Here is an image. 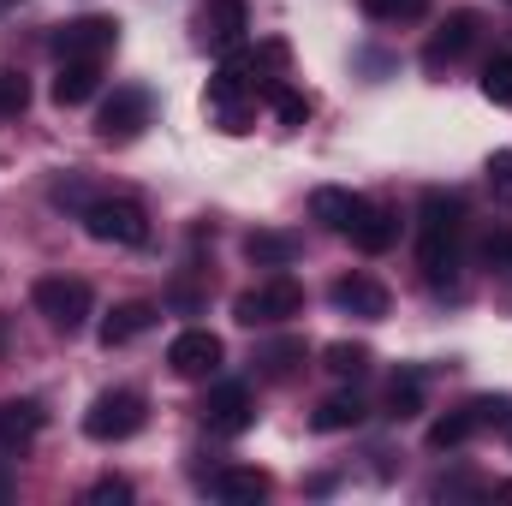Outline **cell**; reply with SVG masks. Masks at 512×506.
Segmentation results:
<instances>
[{
	"mask_svg": "<svg viewBox=\"0 0 512 506\" xmlns=\"http://www.w3.org/2000/svg\"><path fill=\"white\" fill-rule=\"evenodd\" d=\"M459 239H465V197L459 191H423L417 203V262L435 292L459 286Z\"/></svg>",
	"mask_w": 512,
	"mask_h": 506,
	"instance_id": "6da1fadb",
	"label": "cell"
},
{
	"mask_svg": "<svg viewBox=\"0 0 512 506\" xmlns=\"http://www.w3.org/2000/svg\"><path fill=\"white\" fill-rule=\"evenodd\" d=\"M477 36H483V18H477L471 6L447 12V18L435 24V36L423 42V66H429V72H441V66H459V60L477 48Z\"/></svg>",
	"mask_w": 512,
	"mask_h": 506,
	"instance_id": "9c48e42d",
	"label": "cell"
},
{
	"mask_svg": "<svg viewBox=\"0 0 512 506\" xmlns=\"http://www.w3.org/2000/svg\"><path fill=\"white\" fill-rule=\"evenodd\" d=\"M328 298H334V310H340V316H358V322H382L387 304H393L376 274H340V280L328 286Z\"/></svg>",
	"mask_w": 512,
	"mask_h": 506,
	"instance_id": "4fadbf2b",
	"label": "cell"
},
{
	"mask_svg": "<svg viewBox=\"0 0 512 506\" xmlns=\"http://www.w3.org/2000/svg\"><path fill=\"white\" fill-rule=\"evenodd\" d=\"M417 411H423V376H417V370H399V376L387 381V417L405 423V417H417Z\"/></svg>",
	"mask_w": 512,
	"mask_h": 506,
	"instance_id": "cb8c5ba5",
	"label": "cell"
},
{
	"mask_svg": "<svg viewBox=\"0 0 512 506\" xmlns=\"http://www.w3.org/2000/svg\"><path fill=\"white\" fill-rule=\"evenodd\" d=\"M143 423H149V399H143L137 387H108V393H96V399H90V411H84V435H90V441H102V447L131 441Z\"/></svg>",
	"mask_w": 512,
	"mask_h": 506,
	"instance_id": "277c9868",
	"label": "cell"
},
{
	"mask_svg": "<svg viewBox=\"0 0 512 506\" xmlns=\"http://www.w3.org/2000/svg\"><path fill=\"white\" fill-rule=\"evenodd\" d=\"M251 364H256L262 381H292L298 370H304V340H262Z\"/></svg>",
	"mask_w": 512,
	"mask_h": 506,
	"instance_id": "ffe728a7",
	"label": "cell"
},
{
	"mask_svg": "<svg viewBox=\"0 0 512 506\" xmlns=\"http://www.w3.org/2000/svg\"><path fill=\"white\" fill-rule=\"evenodd\" d=\"M245 256H251L256 268H286V262H298V239L292 233H251Z\"/></svg>",
	"mask_w": 512,
	"mask_h": 506,
	"instance_id": "603a6c76",
	"label": "cell"
},
{
	"mask_svg": "<svg viewBox=\"0 0 512 506\" xmlns=\"http://www.w3.org/2000/svg\"><path fill=\"white\" fill-rule=\"evenodd\" d=\"M30 108V84L24 72H0V120H18Z\"/></svg>",
	"mask_w": 512,
	"mask_h": 506,
	"instance_id": "f1b7e54d",
	"label": "cell"
},
{
	"mask_svg": "<svg viewBox=\"0 0 512 506\" xmlns=\"http://www.w3.org/2000/svg\"><path fill=\"white\" fill-rule=\"evenodd\" d=\"M30 304H36V316H42L54 334H78V328L96 316V292H90L78 274H42V280L30 286Z\"/></svg>",
	"mask_w": 512,
	"mask_h": 506,
	"instance_id": "3957f363",
	"label": "cell"
},
{
	"mask_svg": "<svg viewBox=\"0 0 512 506\" xmlns=\"http://www.w3.org/2000/svg\"><path fill=\"white\" fill-rule=\"evenodd\" d=\"M102 90V60H60V72H54V102L60 108H84L90 96Z\"/></svg>",
	"mask_w": 512,
	"mask_h": 506,
	"instance_id": "e0dca14e",
	"label": "cell"
},
{
	"mask_svg": "<svg viewBox=\"0 0 512 506\" xmlns=\"http://www.w3.org/2000/svg\"><path fill=\"white\" fill-rule=\"evenodd\" d=\"M364 423V399L358 393H328L316 411H310V429L316 435H340V429H358Z\"/></svg>",
	"mask_w": 512,
	"mask_h": 506,
	"instance_id": "44dd1931",
	"label": "cell"
},
{
	"mask_svg": "<svg viewBox=\"0 0 512 506\" xmlns=\"http://www.w3.org/2000/svg\"><path fill=\"white\" fill-rule=\"evenodd\" d=\"M155 316H161V310H155L149 298H126V304H114V310H108V322H102V346H108V352L131 346L137 334H149V328H155Z\"/></svg>",
	"mask_w": 512,
	"mask_h": 506,
	"instance_id": "2e32d148",
	"label": "cell"
},
{
	"mask_svg": "<svg viewBox=\"0 0 512 506\" xmlns=\"http://www.w3.org/2000/svg\"><path fill=\"white\" fill-rule=\"evenodd\" d=\"M209 489H215V501H227V506H256L268 495V471H256V465H221L209 477Z\"/></svg>",
	"mask_w": 512,
	"mask_h": 506,
	"instance_id": "d6986e66",
	"label": "cell"
},
{
	"mask_svg": "<svg viewBox=\"0 0 512 506\" xmlns=\"http://www.w3.org/2000/svg\"><path fill=\"white\" fill-rule=\"evenodd\" d=\"M203 108H209V120H215L221 131H245V120H251V108H256V84L239 72V60H233V54H227V66L209 78Z\"/></svg>",
	"mask_w": 512,
	"mask_h": 506,
	"instance_id": "8992f818",
	"label": "cell"
},
{
	"mask_svg": "<svg viewBox=\"0 0 512 506\" xmlns=\"http://www.w3.org/2000/svg\"><path fill=\"white\" fill-rule=\"evenodd\" d=\"M370 18H382V24H399V18H417L423 12V0H358Z\"/></svg>",
	"mask_w": 512,
	"mask_h": 506,
	"instance_id": "4dcf8cb0",
	"label": "cell"
},
{
	"mask_svg": "<svg viewBox=\"0 0 512 506\" xmlns=\"http://www.w3.org/2000/svg\"><path fill=\"white\" fill-rule=\"evenodd\" d=\"M477 256H483V268H495V274H512V227H507V221L483 233Z\"/></svg>",
	"mask_w": 512,
	"mask_h": 506,
	"instance_id": "484cf974",
	"label": "cell"
},
{
	"mask_svg": "<svg viewBox=\"0 0 512 506\" xmlns=\"http://www.w3.org/2000/svg\"><path fill=\"white\" fill-rule=\"evenodd\" d=\"M322 364H328L334 376H364V370H370V346H358V340H334V346L322 352Z\"/></svg>",
	"mask_w": 512,
	"mask_h": 506,
	"instance_id": "d4e9b609",
	"label": "cell"
},
{
	"mask_svg": "<svg viewBox=\"0 0 512 506\" xmlns=\"http://www.w3.org/2000/svg\"><path fill=\"white\" fill-rule=\"evenodd\" d=\"M495 495H501V501H512V483H501V489H495Z\"/></svg>",
	"mask_w": 512,
	"mask_h": 506,
	"instance_id": "d6a6232c",
	"label": "cell"
},
{
	"mask_svg": "<svg viewBox=\"0 0 512 506\" xmlns=\"http://www.w3.org/2000/svg\"><path fill=\"white\" fill-rule=\"evenodd\" d=\"M221 358H227V346H221V334H209V328H185V334H173V346H167V370L179 381L221 376Z\"/></svg>",
	"mask_w": 512,
	"mask_h": 506,
	"instance_id": "ba28073f",
	"label": "cell"
},
{
	"mask_svg": "<svg viewBox=\"0 0 512 506\" xmlns=\"http://www.w3.org/2000/svg\"><path fill=\"white\" fill-rule=\"evenodd\" d=\"M42 405L36 399H0V459H24L30 441L42 435Z\"/></svg>",
	"mask_w": 512,
	"mask_h": 506,
	"instance_id": "5bb4252c",
	"label": "cell"
},
{
	"mask_svg": "<svg viewBox=\"0 0 512 506\" xmlns=\"http://www.w3.org/2000/svg\"><path fill=\"white\" fill-rule=\"evenodd\" d=\"M251 30V6L245 0H203L197 6V48L209 54H233Z\"/></svg>",
	"mask_w": 512,
	"mask_h": 506,
	"instance_id": "30bf717a",
	"label": "cell"
},
{
	"mask_svg": "<svg viewBox=\"0 0 512 506\" xmlns=\"http://www.w3.org/2000/svg\"><path fill=\"white\" fill-rule=\"evenodd\" d=\"M203 423L215 429V435H245L256 423V399H251V387L245 381H215L209 393H203Z\"/></svg>",
	"mask_w": 512,
	"mask_h": 506,
	"instance_id": "7c38bea8",
	"label": "cell"
},
{
	"mask_svg": "<svg viewBox=\"0 0 512 506\" xmlns=\"http://www.w3.org/2000/svg\"><path fill=\"white\" fill-rule=\"evenodd\" d=\"M298 310H304V286H298L292 274L256 280L251 292L233 298V322H245V328H274V322H286V316H298Z\"/></svg>",
	"mask_w": 512,
	"mask_h": 506,
	"instance_id": "5b68a950",
	"label": "cell"
},
{
	"mask_svg": "<svg viewBox=\"0 0 512 506\" xmlns=\"http://www.w3.org/2000/svg\"><path fill=\"white\" fill-rule=\"evenodd\" d=\"M483 173H489V191H495V203H512V149H495Z\"/></svg>",
	"mask_w": 512,
	"mask_h": 506,
	"instance_id": "f546056e",
	"label": "cell"
},
{
	"mask_svg": "<svg viewBox=\"0 0 512 506\" xmlns=\"http://www.w3.org/2000/svg\"><path fill=\"white\" fill-rule=\"evenodd\" d=\"M346 239H352L364 256H382V251H393V245H399V215L364 197V209H358V221L346 227Z\"/></svg>",
	"mask_w": 512,
	"mask_h": 506,
	"instance_id": "9a60e30c",
	"label": "cell"
},
{
	"mask_svg": "<svg viewBox=\"0 0 512 506\" xmlns=\"http://www.w3.org/2000/svg\"><path fill=\"white\" fill-rule=\"evenodd\" d=\"M90 501H96V506H108V501H131V483H126V477H102V483L90 489Z\"/></svg>",
	"mask_w": 512,
	"mask_h": 506,
	"instance_id": "1f68e13d",
	"label": "cell"
},
{
	"mask_svg": "<svg viewBox=\"0 0 512 506\" xmlns=\"http://www.w3.org/2000/svg\"><path fill=\"white\" fill-rule=\"evenodd\" d=\"M358 209H364V197L346 191V185H316V191H310V221L328 227V233H346V227L358 221Z\"/></svg>",
	"mask_w": 512,
	"mask_h": 506,
	"instance_id": "ac0fdd59",
	"label": "cell"
},
{
	"mask_svg": "<svg viewBox=\"0 0 512 506\" xmlns=\"http://www.w3.org/2000/svg\"><path fill=\"white\" fill-rule=\"evenodd\" d=\"M483 96H489L495 108H512V54H495V60L483 66Z\"/></svg>",
	"mask_w": 512,
	"mask_h": 506,
	"instance_id": "4316f807",
	"label": "cell"
},
{
	"mask_svg": "<svg viewBox=\"0 0 512 506\" xmlns=\"http://www.w3.org/2000/svg\"><path fill=\"white\" fill-rule=\"evenodd\" d=\"M78 221H84V233H90L96 245H120V251L149 245V209H143L137 197H126V191L90 197V203L78 209Z\"/></svg>",
	"mask_w": 512,
	"mask_h": 506,
	"instance_id": "7a4b0ae2",
	"label": "cell"
},
{
	"mask_svg": "<svg viewBox=\"0 0 512 506\" xmlns=\"http://www.w3.org/2000/svg\"><path fill=\"white\" fill-rule=\"evenodd\" d=\"M268 102H274L280 126H304V120H310V96H304V90H292V84H274V90H268Z\"/></svg>",
	"mask_w": 512,
	"mask_h": 506,
	"instance_id": "83f0119b",
	"label": "cell"
},
{
	"mask_svg": "<svg viewBox=\"0 0 512 506\" xmlns=\"http://www.w3.org/2000/svg\"><path fill=\"white\" fill-rule=\"evenodd\" d=\"M477 429H483V423H477V411H471V405H459V411L435 417L423 441H429V453H453V447H465V441H471Z\"/></svg>",
	"mask_w": 512,
	"mask_h": 506,
	"instance_id": "7402d4cb",
	"label": "cell"
},
{
	"mask_svg": "<svg viewBox=\"0 0 512 506\" xmlns=\"http://www.w3.org/2000/svg\"><path fill=\"white\" fill-rule=\"evenodd\" d=\"M149 114H155L149 90H143V84H120V90L102 102V114H96V137H102V143H131V137H143Z\"/></svg>",
	"mask_w": 512,
	"mask_h": 506,
	"instance_id": "52a82bcc",
	"label": "cell"
},
{
	"mask_svg": "<svg viewBox=\"0 0 512 506\" xmlns=\"http://www.w3.org/2000/svg\"><path fill=\"white\" fill-rule=\"evenodd\" d=\"M114 42H120V24L102 18V12H84V18H72V24L54 30V54L60 60H108Z\"/></svg>",
	"mask_w": 512,
	"mask_h": 506,
	"instance_id": "8fae6325",
	"label": "cell"
}]
</instances>
